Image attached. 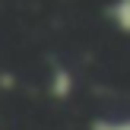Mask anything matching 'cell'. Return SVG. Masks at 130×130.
I'll return each mask as SVG.
<instances>
[{
  "mask_svg": "<svg viewBox=\"0 0 130 130\" xmlns=\"http://www.w3.org/2000/svg\"><path fill=\"white\" fill-rule=\"evenodd\" d=\"M111 16H114V22H118L121 29L130 32V0H118V3L111 6Z\"/></svg>",
  "mask_w": 130,
  "mask_h": 130,
  "instance_id": "cell-1",
  "label": "cell"
},
{
  "mask_svg": "<svg viewBox=\"0 0 130 130\" xmlns=\"http://www.w3.org/2000/svg\"><path fill=\"white\" fill-rule=\"evenodd\" d=\"M95 130H130V124H99V127H95Z\"/></svg>",
  "mask_w": 130,
  "mask_h": 130,
  "instance_id": "cell-2",
  "label": "cell"
}]
</instances>
